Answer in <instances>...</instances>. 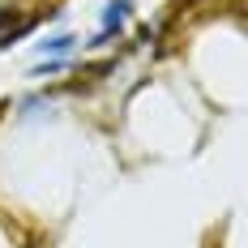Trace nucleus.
<instances>
[{
    "instance_id": "nucleus-1",
    "label": "nucleus",
    "mask_w": 248,
    "mask_h": 248,
    "mask_svg": "<svg viewBox=\"0 0 248 248\" xmlns=\"http://www.w3.org/2000/svg\"><path fill=\"white\" fill-rule=\"evenodd\" d=\"M124 17H128V0H111V4L103 9V30L94 34V47L111 39V30H120V26H124Z\"/></svg>"
},
{
    "instance_id": "nucleus-2",
    "label": "nucleus",
    "mask_w": 248,
    "mask_h": 248,
    "mask_svg": "<svg viewBox=\"0 0 248 248\" xmlns=\"http://www.w3.org/2000/svg\"><path fill=\"white\" fill-rule=\"evenodd\" d=\"M73 43H77L73 34H51L47 43H39V51H43V56H47V51H51V56H64V51L73 47Z\"/></svg>"
},
{
    "instance_id": "nucleus-3",
    "label": "nucleus",
    "mask_w": 248,
    "mask_h": 248,
    "mask_svg": "<svg viewBox=\"0 0 248 248\" xmlns=\"http://www.w3.org/2000/svg\"><path fill=\"white\" fill-rule=\"evenodd\" d=\"M60 69H64V64H60V60H47V64H39V69H34V77H47V73H60Z\"/></svg>"
}]
</instances>
